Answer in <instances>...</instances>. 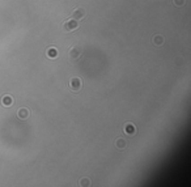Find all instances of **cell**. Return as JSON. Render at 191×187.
<instances>
[{
    "label": "cell",
    "mask_w": 191,
    "mask_h": 187,
    "mask_svg": "<svg viewBox=\"0 0 191 187\" xmlns=\"http://www.w3.org/2000/svg\"><path fill=\"white\" fill-rule=\"evenodd\" d=\"M86 16V12L84 8H76L75 11L72 12V19H75L76 21H78V20H84Z\"/></svg>",
    "instance_id": "277c9868"
},
{
    "label": "cell",
    "mask_w": 191,
    "mask_h": 187,
    "mask_svg": "<svg viewBox=\"0 0 191 187\" xmlns=\"http://www.w3.org/2000/svg\"><path fill=\"white\" fill-rule=\"evenodd\" d=\"M69 88L73 92H77L81 89V79L80 77H72L69 80Z\"/></svg>",
    "instance_id": "3957f363"
},
{
    "label": "cell",
    "mask_w": 191,
    "mask_h": 187,
    "mask_svg": "<svg viewBox=\"0 0 191 187\" xmlns=\"http://www.w3.org/2000/svg\"><path fill=\"white\" fill-rule=\"evenodd\" d=\"M80 186H90V181L88 178H83L80 181Z\"/></svg>",
    "instance_id": "8fae6325"
},
{
    "label": "cell",
    "mask_w": 191,
    "mask_h": 187,
    "mask_svg": "<svg viewBox=\"0 0 191 187\" xmlns=\"http://www.w3.org/2000/svg\"><path fill=\"white\" fill-rule=\"evenodd\" d=\"M81 54H83V48L80 46H72L68 50V58L71 62H76L81 58Z\"/></svg>",
    "instance_id": "6da1fadb"
},
{
    "label": "cell",
    "mask_w": 191,
    "mask_h": 187,
    "mask_svg": "<svg viewBox=\"0 0 191 187\" xmlns=\"http://www.w3.org/2000/svg\"><path fill=\"white\" fill-rule=\"evenodd\" d=\"M58 54H59V53H58V50L55 47H49L46 50V55L49 56L50 59H56L58 58Z\"/></svg>",
    "instance_id": "52a82bcc"
},
{
    "label": "cell",
    "mask_w": 191,
    "mask_h": 187,
    "mask_svg": "<svg viewBox=\"0 0 191 187\" xmlns=\"http://www.w3.org/2000/svg\"><path fill=\"white\" fill-rule=\"evenodd\" d=\"M77 28H78V24L75 19H68L67 21H64V24H63V30H64L65 33L76 30Z\"/></svg>",
    "instance_id": "7a4b0ae2"
},
{
    "label": "cell",
    "mask_w": 191,
    "mask_h": 187,
    "mask_svg": "<svg viewBox=\"0 0 191 187\" xmlns=\"http://www.w3.org/2000/svg\"><path fill=\"white\" fill-rule=\"evenodd\" d=\"M1 103H3V106H10V105H13L15 103V100H13V97H10V96H4L3 97V100H1Z\"/></svg>",
    "instance_id": "ba28073f"
},
{
    "label": "cell",
    "mask_w": 191,
    "mask_h": 187,
    "mask_svg": "<svg viewBox=\"0 0 191 187\" xmlns=\"http://www.w3.org/2000/svg\"><path fill=\"white\" fill-rule=\"evenodd\" d=\"M29 109H26V107H21V109H18V111H17V116L21 119V121H26V119L29 118Z\"/></svg>",
    "instance_id": "5b68a950"
},
{
    "label": "cell",
    "mask_w": 191,
    "mask_h": 187,
    "mask_svg": "<svg viewBox=\"0 0 191 187\" xmlns=\"http://www.w3.org/2000/svg\"><path fill=\"white\" fill-rule=\"evenodd\" d=\"M164 41H165V39H164V35L156 34V35L153 37V43H154L156 46H161L162 43H164Z\"/></svg>",
    "instance_id": "9c48e42d"
},
{
    "label": "cell",
    "mask_w": 191,
    "mask_h": 187,
    "mask_svg": "<svg viewBox=\"0 0 191 187\" xmlns=\"http://www.w3.org/2000/svg\"><path fill=\"white\" fill-rule=\"evenodd\" d=\"M124 134H127V135H135V132H136V127L133 126V123H126L124 124Z\"/></svg>",
    "instance_id": "8992f818"
},
{
    "label": "cell",
    "mask_w": 191,
    "mask_h": 187,
    "mask_svg": "<svg viewBox=\"0 0 191 187\" xmlns=\"http://www.w3.org/2000/svg\"><path fill=\"white\" fill-rule=\"evenodd\" d=\"M115 147H117L118 149H124V148L127 147V141H126L124 139H118L117 141H115Z\"/></svg>",
    "instance_id": "30bf717a"
},
{
    "label": "cell",
    "mask_w": 191,
    "mask_h": 187,
    "mask_svg": "<svg viewBox=\"0 0 191 187\" xmlns=\"http://www.w3.org/2000/svg\"><path fill=\"white\" fill-rule=\"evenodd\" d=\"M173 3L175 7H182L185 6V0H173Z\"/></svg>",
    "instance_id": "7c38bea8"
}]
</instances>
